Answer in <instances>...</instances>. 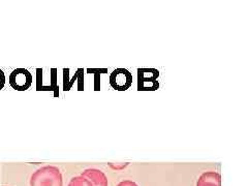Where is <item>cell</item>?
<instances>
[{"label": "cell", "mask_w": 248, "mask_h": 186, "mask_svg": "<svg viewBox=\"0 0 248 186\" xmlns=\"http://www.w3.org/2000/svg\"><path fill=\"white\" fill-rule=\"evenodd\" d=\"M62 175L57 167L46 166L36 170L30 178V186H62Z\"/></svg>", "instance_id": "obj_1"}, {"label": "cell", "mask_w": 248, "mask_h": 186, "mask_svg": "<svg viewBox=\"0 0 248 186\" xmlns=\"http://www.w3.org/2000/svg\"><path fill=\"white\" fill-rule=\"evenodd\" d=\"M159 72L155 68H139L138 69V90L139 91H155L159 88L158 83Z\"/></svg>", "instance_id": "obj_2"}, {"label": "cell", "mask_w": 248, "mask_h": 186, "mask_svg": "<svg viewBox=\"0 0 248 186\" xmlns=\"http://www.w3.org/2000/svg\"><path fill=\"white\" fill-rule=\"evenodd\" d=\"M133 84V75L126 68H116L110 75V85L118 91L127 90Z\"/></svg>", "instance_id": "obj_3"}, {"label": "cell", "mask_w": 248, "mask_h": 186, "mask_svg": "<svg viewBox=\"0 0 248 186\" xmlns=\"http://www.w3.org/2000/svg\"><path fill=\"white\" fill-rule=\"evenodd\" d=\"M10 84L15 90L25 91L32 84V75L25 68H16L10 76Z\"/></svg>", "instance_id": "obj_4"}, {"label": "cell", "mask_w": 248, "mask_h": 186, "mask_svg": "<svg viewBox=\"0 0 248 186\" xmlns=\"http://www.w3.org/2000/svg\"><path fill=\"white\" fill-rule=\"evenodd\" d=\"M82 177L90 181L92 186H108V178L104 172L98 169H87L81 174Z\"/></svg>", "instance_id": "obj_5"}, {"label": "cell", "mask_w": 248, "mask_h": 186, "mask_svg": "<svg viewBox=\"0 0 248 186\" xmlns=\"http://www.w3.org/2000/svg\"><path fill=\"white\" fill-rule=\"evenodd\" d=\"M197 186H221V176L217 172H205L197 182Z\"/></svg>", "instance_id": "obj_6"}, {"label": "cell", "mask_w": 248, "mask_h": 186, "mask_svg": "<svg viewBox=\"0 0 248 186\" xmlns=\"http://www.w3.org/2000/svg\"><path fill=\"white\" fill-rule=\"evenodd\" d=\"M67 186H92L89 180H87L86 178H84L82 176H76L72 178V180L69 181Z\"/></svg>", "instance_id": "obj_7"}, {"label": "cell", "mask_w": 248, "mask_h": 186, "mask_svg": "<svg viewBox=\"0 0 248 186\" xmlns=\"http://www.w3.org/2000/svg\"><path fill=\"white\" fill-rule=\"evenodd\" d=\"M117 186H138V184L131 180H124L121 181Z\"/></svg>", "instance_id": "obj_8"}, {"label": "cell", "mask_w": 248, "mask_h": 186, "mask_svg": "<svg viewBox=\"0 0 248 186\" xmlns=\"http://www.w3.org/2000/svg\"><path fill=\"white\" fill-rule=\"evenodd\" d=\"M5 85V76L4 73L0 69V90H1Z\"/></svg>", "instance_id": "obj_9"}]
</instances>
